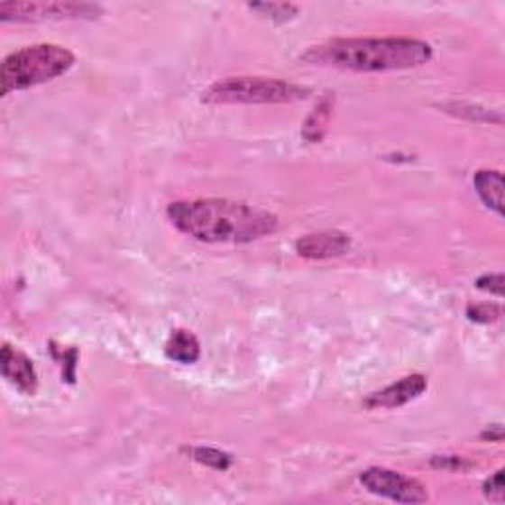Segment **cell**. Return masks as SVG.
Segmentation results:
<instances>
[{"label":"cell","mask_w":505,"mask_h":505,"mask_svg":"<svg viewBox=\"0 0 505 505\" xmlns=\"http://www.w3.org/2000/svg\"><path fill=\"white\" fill-rule=\"evenodd\" d=\"M172 225L202 243H252L279 229V217L234 199H186L166 209Z\"/></svg>","instance_id":"6da1fadb"},{"label":"cell","mask_w":505,"mask_h":505,"mask_svg":"<svg viewBox=\"0 0 505 505\" xmlns=\"http://www.w3.org/2000/svg\"><path fill=\"white\" fill-rule=\"evenodd\" d=\"M433 48L415 38H335L312 46L304 63L360 73L399 71L425 66Z\"/></svg>","instance_id":"7a4b0ae2"},{"label":"cell","mask_w":505,"mask_h":505,"mask_svg":"<svg viewBox=\"0 0 505 505\" xmlns=\"http://www.w3.org/2000/svg\"><path fill=\"white\" fill-rule=\"evenodd\" d=\"M76 56L58 44L28 46L6 56L0 68V95L6 97L13 91H24L41 86L68 73Z\"/></svg>","instance_id":"3957f363"},{"label":"cell","mask_w":505,"mask_h":505,"mask_svg":"<svg viewBox=\"0 0 505 505\" xmlns=\"http://www.w3.org/2000/svg\"><path fill=\"white\" fill-rule=\"evenodd\" d=\"M308 89L275 78H227L212 83L202 101L209 105H275L308 97Z\"/></svg>","instance_id":"277c9868"},{"label":"cell","mask_w":505,"mask_h":505,"mask_svg":"<svg viewBox=\"0 0 505 505\" xmlns=\"http://www.w3.org/2000/svg\"><path fill=\"white\" fill-rule=\"evenodd\" d=\"M103 13L91 3H3V23H46V20H93Z\"/></svg>","instance_id":"5b68a950"},{"label":"cell","mask_w":505,"mask_h":505,"mask_svg":"<svg viewBox=\"0 0 505 505\" xmlns=\"http://www.w3.org/2000/svg\"><path fill=\"white\" fill-rule=\"evenodd\" d=\"M362 486L373 496L397 503H425L428 501L427 488L415 478L389 468H367L360 473Z\"/></svg>","instance_id":"8992f818"},{"label":"cell","mask_w":505,"mask_h":505,"mask_svg":"<svg viewBox=\"0 0 505 505\" xmlns=\"http://www.w3.org/2000/svg\"><path fill=\"white\" fill-rule=\"evenodd\" d=\"M428 389V381L425 375L413 373L403 379H399L397 383L389 385L381 391H375L363 401L365 409H397L403 407L410 401H415Z\"/></svg>","instance_id":"52a82bcc"},{"label":"cell","mask_w":505,"mask_h":505,"mask_svg":"<svg viewBox=\"0 0 505 505\" xmlns=\"http://www.w3.org/2000/svg\"><path fill=\"white\" fill-rule=\"evenodd\" d=\"M0 367H3V377L6 381L18 389L23 395H36L38 391V373L34 362L30 357L16 350L10 344L3 345V354H0Z\"/></svg>","instance_id":"ba28073f"},{"label":"cell","mask_w":505,"mask_h":505,"mask_svg":"<svg viewBox=\"0 0 505 505\" xmlns=\"http://www.w3.org/2000/svg\"><path fill=\"white\" fill-rule=\"evenodd\" d=\"M352 247V237L344 231H318V234L304 235L297 241V252L302 259L322 261V259H335L345 255Z\"/></svg>","instance_id":"9c48e42d"},{"label":"cell","mask_w":505,"mask_h":505,"mask_svg":"<svg viewBox=\"0 0 505 505\" xmlns=\"http://www.w3.org/2000/svg\"><path fill=\"white\" fill-rule=\"evenodd\" d=\"M164 354L170 362L182 363V365H192L199 360L202 355V347L196 335L189 330H174L164 345Z\"/></svg>","instance_id":"30bf717a"},{"label":"cell","mask_w":505,"mask_h":505,"mask_svg":"<svg viewBox=\"0 0 505 505\" xmlns=\"http://www.w3.org/2000/svg\"><path fill=\"white\" fill-rule=\"evenodd\" d=\"M480 199L498 216H503V176L500 170H480L473 176Z\"/></svg>","instance_id":"8fae6325"},{"label":"cell","mask_w":505,"mask_h":505,"mask_svg":"<svg viewBox=\"0 0 505 505\" xmlns=\"http://www.w3.org/2000/svg\"><path fill=\"white\" fill-rule=\"evenodd\" d=\"M330 113H332V99L324 97L316 109L310 113V117L304 123L302 129V136L308 142H320L326 134V129H328L330 123Z\"/></svg>","instance_id":"7c38bea8"},{"label":"cell","mask_w":505,"mask_h":505,"mask_svg":"<svg viewBox=\"0 0 505 505\" xmlns=\"http://www.w3.org/2000/svg\"><path fill=\"white\" fill-rule=\"evenodd\" d=\"M249 8L262 18H269L272 23L284 24L300 14V8L290 3H251Z\"/></svg>","instance_id":"4fadbf2b"},{"label":"cell","mask_w":505,"mask_h":505,"mask_svg":"<svg viewBox=\"0 0 505 505\" xmlns=\"http://www.w3.org/2000/svg\"><path fill=\"white\" fill-rule=\"evenodd\" d=\"M186 452L189 458L197 462V464H204L214 470L225 472L231 464H234V458H231V454H227V452H224V450L212 448V446H192V448H186Z\"/></svg>","instance_id":"5bb4252c"},{"label":"cell","mask_w":505,"mask_h":505,"mask_svg":"<svg viewBox=\"0 0 505 505\" xmlns=\"http://www.w3.org/2000/svg\"><path fill=\"white\" fill-rule=\"evenodd\" d=\"M466 314L472 322L491 324L501 318V307H498V304H491V302L476 304V307H470Z\"/></svg>","instance_id":"9a60e30c"},{"label":"cell","mask_w":505,"mask_h":505,"mask_svg":"<svg viewBox=\"0 0 505 505\" xmlns=\"http://www.w3.org/2000/svg\"><path fill=\"white\" fill-rule=\"evenodd\" d=\"M482 490H483V496H486L488 500L501 503L503 496H505V490H503V470H498L496 473H493V476H490L486 482H483Z\"/></svg>","instance_id":"2e32d148"},{"label":"cell","mask_w":505,"mask_h":505,"mask_svg":"<svg viewBox=\"0 0 505 505\" xmlns=\"http://www.w3.org/2000/svg\"><path fill=\"white\" fill-rule=\"evenodd\" d=\"M476 287L483 292L496 294V297H503V275L501 272H490V275H482L476 280Z\"/></svg>","instance_id":"e0dca14e"},{"label":"cell","mask_w":505,"mask_h":505,"mask_svg":"<svg viewBox=\"0 0 505 505\" xmlns=\"http://www.w3.org/2000/svg\"><path fill=\"white\" fill-rule=\"evenodd\" d=\"M435 468H442V470H466L470 468V462H466L462 456H435L433 462H430Z\"/></svg>","instance_id":"ac0fdd59"},{"label":"cell","mask_w":505,"mask_h":505,"mask_svg":"<svg viewBox=\"0 0 505 505\" xmlns=\"http://www.w3.org/2000/svg\"><path fill=\"white\" fill-rule=\"evenodd\" d=\"M482 440L490 442H501L503 440V427L501 425H491L482 433Z\"/></svg>","instance_id":"d6986e66"}]
</instances>
